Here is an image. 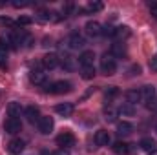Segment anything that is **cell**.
I'll list each match as a JSON object with an SVG mask.
<instances>
[{"label": "cell", "instance_id": "1", "mask_svg": "<svg viewBox=\"0 0 157 155\" xmlns=\"http://www.w3.org/2000/svg\"><path fill=\"white\" fill-rule=\"evenodd\" d=\"M115 70H117L115 59H113L110 53H104V55L101 57V71H102L104 75H113Z\"/></svg>", "mask_w": 157, "mask_h": 155}, {"label": "cell", "instance_id": "2", "mask_svg": "<svg viewBox=\"0 0 157 155\" xmlns=\"http://www.w3.org/2000/svg\"><path fill=\"white\" fill-rule=\"evenodd\" d=\"M48 93H55V95H62V93H70L71 91V82L68 80H57L53 84H49L46 88Z\"/></svg>", "mask_w": 157, "mask_h": 155}, {"label": "cell", "instance_id": "3", "mask_svg": "<svg viewBox=\"0 0 157 155\" xmlns=\"http://www.w3.org/2000/svg\"><path fill=\"white\" fill-rule=\"evenodd\" d=\"M139 91H141V100H144V102H146V108H154L155 88H154V86H150V84H146V86H143Z\"/></svg>", "mask_w": 157, "mask_h": 155}, {"label": "cell", "instance_id": "4", "mask_svg": "<svg viewBox=\"0 0 157 155\" xmlns=\"http://www.w3.org/2000/svg\"><path fill=\"white\" fill-rule=\"evenodd\" d=\"M4 130H6V133H9V135H17V133L22 130V122H20V119H13V117H9V119L4 122Z\"/></svg>", "mask_w": 157, "mask_h": 155}, {"label": "cell", "instance_id": "5", "mask_svg": "<svg viewBox=\"0 0 157 155\" xmlns=\"http://www.w3.org/2000/svg\"><path fill=\"white\" fill-rule=\"evenodd\" d=\"M37 126H39V131L42 133V135H49V133L53 131L55 122H53L51 117H40V120L37 122Z\"/></svg>", "mask_w": 157, "mask_h": 155}, {"label": "cell", "instance_id": "6", "mask_svg": "<svg viewBox=\"0 0 157 155\" xmlns=\"http://www.w3.org/2000/svg\"><path fill=\"white\" fill-rule=\"evenodd\" d=\"M42 66L46 70H55L57 66H60V57L55 55V53H48L44 59H42Z\"/></svg>", "mask_w": 157, "mask_h": 155}, {"label": "cell", "instance_id": "7", "mask_svg": "<svg viewBox=\"0 0 157 155\" xmlns=\"http://www.w3.org/2000/svg\"><path fill=\"white\" fill-rule=\"evenodd\" d=\"M57 144L60 146V148H70V146H73L75 144V137H73V133H70V131H64V133H60L59 137H57Z\"/></svg>", "mask_w": 157, "mask_h": 155}, {"label": "cell", "instance_id": "8", "mask_svg": "<svg viewBox=\"0 0 157 155\" xmlns=\"http://www.w3.org/2000/svg\"><path fill=\"white\" fill-rule=\"evenodd\" d=\"M84 29H86V35H88V37H91V39H95V37L102 35V28H101V24H99V22H95V20L88 22Z\"/></svg>", "mask_w": 157, "mask_h": 155}, {"label": "cell", "instance_id": "9", "mask_svg": "<svg viewBox=\"0 0 157 155\" xmlns=\"http://www.w3.org/2000/svg\"><path fill=\"white\" fill-rule=\"evenodd\" d=\"M29 80H31L33 84H37V86H44V84L48 82V75H46L42 70H31Z\"/></svg>", "mask_w": 157, "mask_h": 155}, {"label": "cell", "instance_id": "10", "mask_svg": "<svg viewBox=\"0 0 157 155\" xmlns=\"http://www.w3.org/2000/svg\"><path fill=\"white\" fill-rule=\"evenodd\" d=\"M60 66L66 71H73V70H77V59L71 55H64V57H60Z\"/></svg>", "mask_w": 157, "mask_h": 155}, {"label": "cell", "instance_id": "11", "mask_svg": "<svg viewBox=\"0 0 157 155\" xmlns=\"http://www.w3.org/2000/svg\"><path fill=\"white\" fill-rule=\"evenodd\" d=\"M24 115H26V119H28L31 124H35V122L40 120V110L37 106H28V108L24 110Z\"/></svg>", "mask_w": 157, "mask_h": 155}, {"label": "cell", "instance_id": "12", "mask_svg": "<svg viewBox=\"0 0 157 155\" xmlns=\"http://www.w3.org/2000/svg\"><path fill=\"white\" fill-rule=\"evenodd\" d=\"M24 141L22 139H13L9 144H7V150H9V153H13V155H20L22 152H24Z\"/></svg>", "mask_w": 157, "mask_h": 155}, {"label": "cell", "instance_id": "13", "mask_svg": "<svg viewBox=\"0 0 157 155\" xmlns=\"http://www.w3.org/2000/svg\"><path fill=\"white\" fill-rule=\"evenodd\" d=\"M93 60H95V53H93V51H84V53L78 57L80 68H90V66H93Z\"/></svg>", "mask_w": 157, "mask_h": 155}, {"label": "cell", "instance_id": "14", "mask_svg": "<svg viewBox=\"0 0 157 155\" xmlns=\"http://www.w3.org/2000/svg\"><path fill=\"white\" fill-rule=\"evenodd\" d=\"M86 42H84V37L82 35H78V33H71L70 37H68V46L71 47V49H78V47H82Z\"/></svg>", "mask_w": 157, "mask_h": 155}, {"label": "cell", "instance_id": "15", "mask_svg": "<svg viewBox=\"0 0 157 155\" xmlns=\"http://www.w3.org/2000/svg\"><path fill=\"white\" fill-rule=\"evenodd\" d=\"M95 144L97 146H108L110 144V133L106 130H99L95 133Z\"/></svg>", "mask_w": 157, "mask_h": 155}, {"label": "cell", "instance_id": "16", "mask_svg": "<svg viewBox=\"0 0 157 155\" xmlns=\"http://www.w3.org/2000/svg\"><path fill=\"white\" fill-rule=\"evenodd\" d=\"M113 59L117 57V59H124L126 57V46L122 44V42H115V44H112V53H110Z\"/></svg>", "mask_w": 157, "mask_h": 155}, {"label": "cell", "instance_id": "17", "mask_svg": "<svg viewBox=\"0 0 157 155\" xmlns=\"http://www.w3.org/2000/svg\"><path fill=\"white\" fill-rule=\"evenodd\" d=\"M55 112H57L59 115H62V117H70L71 113H73V104H71V102L57 104V106H55Z\"/></svg>", "mask_w": 157, "mask_h": 155}, {"label": "cell", "instance_id": "18", "mask_svg": "<svg viewBox=\"0 0 157 155\" xmlns=\"http://www.w3.org/2000/svg\"><path fill=\"white\" fill-rule=\"evenodd\" d=\"M132 131H133V126H132L130 122L122 120V122H119L117 124V135L119 137H126V135H130Z\"/></svg>", "mask_w": 157, "mask_h": 155}, {"label": "cell", "instance_id": "19", "mask_svg": "<svg viewBox=\"0 0 157 155\" xmlns=\"http://www.w3.org/2000/svg\"><path fill=\"white\" fill-rule=\"evenodd\" d=\"M22 112H24V110H22L20 102H9V106H7V113H9V117H13V119H18Z\"/></svg>", "mask_w": 157, "mask_h": 155}, {"label": "cell", "instance_id": "20", "mask_svg": "<svg viewBox=\"0 0 157 155\" xmlns=\"http://www.w3.org/2000/svg\"><path fill=\"white\" fill-rule=\"evenodd\" d=\"M139 146H141L144 152H155V148H157L155 141H154V139H150V137H144V139L139 142Z\"/></svg>", "mask_w": 157, "mask_h": 155}, {"label": "cell", "instance_id": "21", "mask_svg": "<svg viewBox=\"0 0 157 155\" xmlns=\"http://www.w3.org/2000/svg\"><path fill=\"white\" fill-rule=\"evenodd\" d=\"M119 113L122 117H132L135 115V106L133 104H130V102H124L121 108H119Z\"/></svg>", "mask_w": 157, "mask_h": 155}, {"label": "cell", "instance_id": "22", "mask_svg": "<svg viewBox=\"0 0 157 155\" xmlns=\"http://www.w3.org/2000/svg\"><path fill=\"white\" fill-rule=\"evenodd\" d=\"M126 100L135 106V104L141 100V91H139V89H130V91H126Z\"/></svg>", "mask_w": 157, "mask_h": 155}, {"label": "cell", "instance_id": "23", "mask_svg": "<svg viewBox=\"0 0 157 155\" xmlns=\"http://www.w3.org/2000/svg\"><path fill=\"white\" fill-rule=\"evenodd\" d=\"M113 152L117 155H130V144H126V142H115L113 144Z\"/></svg>", "mask_w": 157, "mask_h": 155}, {"label": "cell", "instance_id": "24", "mask_svg": "<svg viewBox=\"0 0 157 155\" xmlns=\"http://www.w3.org/2000/svg\"><path fill=\"white\" fill-rule=\"evenodd\" d=\"M130 35H132V31H130V28H128V26H119V28H115V37H117L119 40L128 39Z\"/></svg>", "mask_w": 157, "mask_h": 155}, {"label": "cell", "instance_id": "25", "mask_svg": "<svg viewBox=\"0 0 157 155\" xmlns=\"http://www.w3.org/2000/svg\"><path fill=\"white\" fill-rule=\"evenodd\" d=\"M104 119H106L108 122H115V120H117V112H115L112 106H106V108H104Z\"/></svg>", "mask_w": 157, "mask_h": 155}, {"label": "cell", "instance_id": "26", "mask_svg": "<svg viewBox=\"0 0 157 155\" xmlns=\"http://www.w3.org/2000/svg\"><path fill=\"white\" fill-rule=\"evenodd\" d=\"M104 95H106V99H108V100H110V99H113V97H117V95H119V88H117V86H110V88H106Z\"/></svg>", "mask_w": 157, "mask_h": 155}, {"label": "cell", "instance_id": "27", "mask_svg": "<svg viewBox=\"0 0 157 155\" xmlns=\"http://www.w3.org/2000/svg\"><path fill=\"white\" fill-rule=\"evenodd\" d=\"M95 75V68L90 66V68H82V78H93Z\"/></svg>", "mask_w": 157, "mask_h": 155}, {"label": "cell", "instance_id": "28", "mask_svg": "<svg viewBox=\"0 0 157 155\" xmlns=\"http://www.w3.org/2000/svg\"><path fill=\"white\" fill-rule=\"evenodd\" d=\"M102 35L104 37H115V28L113 26H104L102 28Z\"/></svg>", "mask_w": 157, "mask_h": 155}, {"label": "cell", "instance_id": "29", "mask_svg": "<svg viewBox=\"0 0 157 155\" xmlns=\"http://www.w3.org/2000/svg\"><path fill=\"white\" fill-rule=\"evenodd\" d=\"M102 9V2H90L88 4V11H101Z\"/></svg>", "mask_w": 157, "mask_h": 155}, {"label": "cell", "instance_id": "30", "mask_svg": "<svg viewBox=\"0 0 157 155\" xmlns=\"http://www.w3.org/2000/svg\"><path fill=\"white\" fill-rule=\"evenodd\" d=\"M17 24H18V26H29V24H31V18H29V17H20V18L17 20Z\"/></svg>", "mask_w": 157, "mask_h": 155}, {"label": "cell", "instance_id": "31", "mask_svg": "<svg viewBox=\"0 0 157 155\" xmlns=\"http://www.w3.org/2000/svg\"><path fill=\"white\" fill-rule=\"evenodd\" d=\"M128 73H130V75H139V73H141V66H139V64H133V66L128 70Z\"/></svg>", "mask_w": 157, "mask_h": 155}, {"label": "cell", "instance_id": "32", "mask_svg": "<svg viewBox=\"0 0 157 155\" xmlns=\"http://www.w3.org/2000/svg\"><path fill=\"white\" fill-rule=\"evenodd\" d=\"M148 66H150V70H152V71H157V55H155V57H152V59H150Z\"/></svg>", "mask_w": 157, "mask_h": 155}, {"label": "cell", "instance_id": "33", "mask_svg": "<svg viewBox=\"0 0 157 155\" xmlns=\"http://www.w3.org/2000/svg\"><path fill=\"white\" fill-rule=\"evenodd\" d=\"M51 155H70V150H66V148H60V150H57V152H53Z\"/></svg>", "mask_w": 157, "mask_h": 155}, {"label": "cell", "instance_id": "34", "mask_svg": "<svg viewBox=\"0 0 157 155\" xmlns=\"http://www.w3.org/2000/svg\"><path fill=\"white\" fill-rule=\"evenodd\" d=\"M0 24H4V26H11V24H13V20H11V18H7V17H6V18H4V17H0Z\"/></svg>", "mask_w": 157, "mask_h": 155}, {"label": "cell", "instance_id": "35", "mask_svg": "<svg viewBox=\"0 0 157 155\" xmlns=\"http://www.w3.org/2000/svg\"><path fill=\"white\" fill-rule=\"evenodd\" d=\"M6 51H7V47H4V46H0V62L6 59Z\"/></svg>", "mask_w": 157, "mask_h": 155}, {"label": "cell", "instance_id": "36", "mask_svg": "<svg viewBox=\"0 0 157 155\" xmlns=\"http://www.w3.org/2000/svg\"><path fill=\"white\" fill-rule=\"evenodd\" d=\"M28 4H29V2H18V0H15V2H13V6H15V7H24V6H28Z\"/></svg>", "mask_w": 157, "mask_h": 155}, {"label": "cell", "instance_id": "37", "mask_svg": "<svg viewBox=\"0 0 157 155\" xmlns=\"http://www.w3.org/2000/svg\"><path fill=\"white\" fill-rule=\"evenodd\" d=\"M150 11H152V15L157 18V4H152V6H150Z\"/></svg>", "mask_w": 157, "mask_h": 155}, {"label": "cell", "instance_id": "38", "mask_svg": "<svg viewBox=\"0 0 157 155\" xmlns=\"http://www.w3.org/2000/svg\"><path fill=\"white\" fill-rule=\"evenodd\" d=\"M155 131H157V128H155Z\"/></svg>", "mask_w": 157, "mask_h": 155}]
</instances>
